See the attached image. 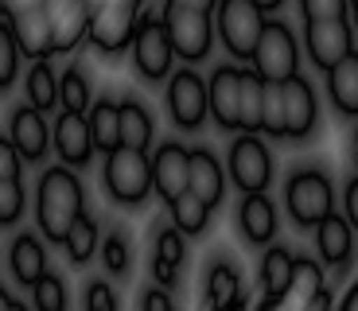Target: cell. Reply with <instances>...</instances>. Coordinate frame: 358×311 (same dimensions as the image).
<instances>
[{
	"label": "cell",
	"instance_id": "obj_2",
	"mask_svg": "<svg viewBox=\"0 0 358 311\" xmlns=\"http://www.w3.org/2000/svg\"><path fill=\"white\" fill-rule=\"evenodd\" d=\"M101 183H106L109 198L121 206H141L144 198L152 195V168H148V156L133 148H113L106 156V168H101Z\"/></svg>",
	"mask_w": 358,
	"mask_h": 311
},
{
	"label": "cell",
	"instance_id": "obj_47",
	"mask_svg": "<svg viewBox=\"0 0 358 311\" xmlns=\"http://www.w3.org/2000/svg\"><path fill=\"white\" fill-rule=\"evenodd\" d=\"M164 4H176V8H199V12H215L218 0H164Z\"/></svg>",
	"mask_w": 358,
	"mask_h": 311
},
{
	"label": "cell",
	"instance_id": "obj_50",
	"mask_svg": "<svg viewBox=\"0 0 358 311\" xmlns=\"http://www.w3.org/2000/svg\"><path fill=\"white\" fill-rule=\"evenodd\" d=\"M253 4H257L261 12H273V8H280V4H285V0H253Z\"/></svg>",
	"mask_w": 358,
	"mask_h": 311
},
{
	"label": "cell",
	"instance_id": "obj_11",
	"mask_svg": "<svg viewBox=\"0 0 358 311\" xmlns=\"http://www.w3.org/2000/svg\"><path fill=\"white\" fill-rule=\"evenodd\" d=\"M39 12H43L47 27H51L55 55H71L86 39V24H90L86 0H43Z\"/></svg>",
	"mask_w": 358,
	"mask_h": 311
},
{
	"label": "cell",
	"instance_id": "obj_27",
	"mask_svg": "<svg viewBox=\"0 0 358 311\" xmlns=\"http://www.w3.org/2000/svg\"><path fill=\"white\" fill-rule=\"evenodd\" d=\"M24 94H27V101H24V106L39 109L43 117L51 113L55 106H59V74L51 71V62H47V59H36L31 66H27Z\"/></svg>",
	"mask_w": 358,
	"mask_h": 311
},
{
	"label": "cell",
	"instance_id": "obj_49",
	"mask_svg": "<svg viewBox=\"0 0 358 311\" xmlns=\"http://www.w3.org/2000/svg\"><path fill=\"white\" fill-rule=\"evenodd\" d=\"M339 311H358V284L350 288L347 296H343V303H339Z\"/></svg>",
	"mask_w": 358,
	"mask_h": 311
},
{
	"label": "cell",
	"instance_id": "obj_12",
	"mask_svg": "<svg viewBox=\"0 0 358 311\" xmlns=\"http://www.w3.org/2000/svg\"><path fill=\"white\" fill-rule=\"evenodd\" d=\"M8 140L24 164H43L47 148H51V124H47V117L39 109L16 106L8 117Z\"/></svg>",
	"mask_w": 358,
	"mask_h": 311
},
{
	"label": "cell",
	"instance_id": "obj_4",
	"mask_svg": "<svg viewBox=\"0 0 358 311\" xmlns=\"http://www.w3.org/2000/svg\"><path fill=\"white\" fill-rule=\"evenodd\" d=\"M250 62H253V74H257L261 82H288V78H296L300 55H296L292 31H288L280 20H265Z\"/></svg>",
	"mask_w": 358,
	"mask_h": 311
},
{
	"label": "cell",
	"instance_id": "obj_19",
	"mask_svg": "<svg viewBox=\"0 0 358 311\" xmlns=\"http://www.w3.org/2000/svg\"><path fill=\"white\" fill-rule=\"evenodd\" d=\"M8 31L12 39H16L20 55H27V59H51L55 47H51V27H47L43 12L31 8V12H20V16H8Z\"/></svg>",
	"mask_w": 358,
	"mask_h": 311
},
{
	"label": "cell",
	"instance_id": "obj_16",
	"mask_svg": "<svg viewBox=\"0 0 358 311\" xmlns=\"http://www.w3.org/2000/svg\"><path fill=\"white\" fill-rule=\"evenodd\" d=\"M280 98H285V136L304 140V136L315 129V117H320L312 82L300 78V74L288 78V82H280Z\"/></svg>",
	"mask_w": 358,
	"mask_h": 311
},
{
	"label": "cell",
	"instance_id": "obj_1",
	"mask_svg": "<svg viewBox=\"0 0 358 311\" xmlns=\"http://www.w3.org/2000/svg\"><path fill=\"white\" fill-rule=\"evenodd\" d=\"M86 210V187L82 179L74 175L71 168L55 164L39 175L36 183V226H39V238L63 245L66 230L74 226V218Z\"/></svg>",
	"mask_w": 358,
	"mask_h": 311
},
{
	"label": "cell",
	"instance_id": "obj_33",
	"mask_svg": "<svg viewBox=\"0 0 358 311\" xmlns=\"http://www.w3.org/2000/svg\"><path fill=\"white\" fill-rule=\"evenodd\" d=\"M168 210H171V230H179V233H203L206 218H210V206H203L191 191L171 198Z\"/></svg>",
	"mask_w": 358,
	"mask_h": 311
},
{
	"label": "cell",
	"instance_id": "obj_6",
	"mask_svg": "<svg viewBox=\"0 0 358 311\" xmlns=\"http://www.w3.org/2000/svg\"><path fill=\"white\" fill-rule=\"evenodd\" d=\"M136 16H141L136 0H117V4H106V8H94L86 24V39L101 55H125L136 31Z\"/></svg>",
	"mask_w": 358,
	"mask_h": 311
},
{
	"label": "cell",
	"instance_id": "obj_29",
	"mask_svg": "<svg viewBox=\"0 0 358 311\" xmlns=\"http://www.w3.org/2000/svg\"><path fill=\"white\" fill-rule=\"evenodd\" d=\"M98 245H101L98 222L82 210L78 218H74V226L66 230V238H63V249H66V257H71V265H90V257L98 253Z\"/></svg>",
	"mask_w": 358,
	"mask_h": 311
},
{
	"label": "cell",
	"instance_id": "obj_23",
	"mask_svg": "<svg viewBox=\"0 0 358 311\" xmlns=\"http://www.w3.org/2000/svg\"><path fill=\"white\" fill-rule=\"evenodd\" d=\"M86 124H90L94 152L109 156L113 148H121V121H117V101L113 98H94V101H90Z\"/></svg>",
	"mask_w": 358,
	"mask_h": 311
},
{
	"label": "cell",
	"instance_id": "obj_20",
	"mask_svg": "<svg viewBox=\"0 0 358 311\" xmlns=\"http://www.w3.org/2000/svg\"><path fill=\"white\" fill-rule=\"evenodd\" d=\"M8 268H12V276H16V284H24V288H31L39 280V276L47 273V249H43V238L39 233H20L16 241H12V249H8Z\"/></svg>",
	"mask_w": 358,
	"mask_h": 311
},
{
	"label": "cell",
	"instance_id": "obj_7",
	"mask_svg": "<svg viewBox=\"0 0 358 311\" xmlns=\"http://www.w3.org/2000/svg\"><path fill=\"white\" fill-rule=\"evenodd\" d=\"M129 51H133V66L141 78L164 82L171 74V59L176 55H171V43H168V31H164L160 16H152V12L136 16V31H133Z\"/></svg>",
	"mask_w": 358,
	"mask_h": 311
},
{
	"label": "cell",
	"instance_id": "obj_55",
	"mask_svg": "<svg viewBox=\"0 0 358 311\" xmlns=\"http://www.w3.org/2000/svg\"><path fill=\"white\" fill-rule=\"evenodd\" d=\"M355 160H358V129H355Z\"/></svg>",
	"mask_w": 358,
	"mask_h": 311
},
{
	"label": "cell",
	"instance_id": "obj_13",
	"mask_svg": "<svg viewBox=\"0 0 358 311\" xmlns=\"http://www.w3.org/2000/svg\"><path fill=\"white\" fill-rule=\"evenodd\" d=\"M51 148L63 168H86L94 160V140H90L86 113H59L51 124Z\"/></svg>",
	"mask_w": 358,
	"mask_h": 311
},
{
	"label": "cell",
	"instance_id": "obj_24",
	"mask_svg": "<svg viewBox=\"0 0 358 311\" xmlns=\"http://www.w3.org/2000/svg\"><path fill=\"white\" fill-rule=\"evenodd\" d=\"M327 94L339 113L358 117V51H350L327 71Z\"/></svg>",
	"mask_w": 358,
	"mask_h": 311
},
{
	"label": "cell",
	"instance_id": "obj_39",
	"mask_svg": "<svg viewBox=\"0 0 358 311\" xmlns=\"http://www.w3.org/2000/svg\"><path fill=\"white\" fill-rule=\"evenodd\" d=\"M183 253H187V249H183V233H179V230H160V233H156V249H152L156 261L179 268V265H183Z\"/></svg>",
	"mask_w": 358,
	"mask_h": 311
},
{
	"label": "cell",
	"instance_id": "obj_15",
	"mask_svg": "<svg viewBox=\"0 0 358 311\" xmlns=\"http://www.w3.org/2000/svg\"><path fill=\"white\" fill-rule=\"evenodd\" d=\"M187 152L191 148H183V144L164 140L156 148V156L148 160V168H152V191L164 203H171L176 195L187 191Z\"/></svg>",
	"mask_w": 358,
	"mask_h": 311
},
{
	"label": "cell",
	"instance_id": "obj_40",
	"mask_svg": "<svg viewBox=\"0 0 358 311\" xmlns=\"http://www.w3.org/2000/svg\"><path fill=\"white\" fill-rule=\"evenodd\" d=\"M82 308L86 311H117V292L109 280H90L82 292Z\"/></svg>",
	"mask_w": 358,
	"mask_h": 311
},
{
	"label": "cell",
	"instance_id": "obj_48",
	"mask_svg": "<svg viewBox=\"0 0 358 311\" xmlns=\"http://www.w3.org/2000/svg\"><path fill=\"white\" fill-rule=\"evenodd\" d=\"M304 311H331V296H327V292H320V296H315V300L308 303Z\"/></svg>",
	"mask_w": 358,
	"mask_h": 311
},
{
	"label": "cell",
	"instance_id": "obj_5",
	"mask_svg": "<svg viewBox=\"0 0 358 311\" xmlns=\"http://www.w3.org/2000/svg\"><path fill=\"white\" fill-rule=\"evenodd\" d=\"M285 206L300 226H320L327 214L335 210V191H331V179L323 171L308 168V171H296L285 187Z\"/></svg>",
	"mask_w": 358,
	"mask_h": 311
},
{
	"label": "cell",
	"instance_id": "obj_10",
	"mask_svg": "<svg viewBox=\"0 0 358 311\" xmlns=\"http://www.w3.org/2000/svg\"><path fill=\"white\" fill-rule=\"evenodd\" d=\"M230 175H234V183L242 187V195L265 191L268 179H273V156H268L265 140H257L253 133L238 136L230 148Z\"/></svg>",
	"mask_w": 358,
	"mask_h": 311
},
{
	"label": "cell",
	"instance_id": "obj_53",
	"mask_svg": "<svg viewBox=\"0 0 358 311\" xmlns=\"http://www.w3.org/2000/svg\"><path fill=\"white\" fill-rule=\"evenodd\" d=\"M8 311H31V308H27V303H20V300H12V308Z\"/></svg>",
	"mask_w": 358,
	"mask_h": 311
},
{
	"label": "cell",
	"instance_id": "obj_17",
	"mask_svg": "<svg viewBox=\"0 0 358 311\" xmlns=\"http://www.w3.org/2000/svg\"><path fill=\"white\" fill-rule=\"evenodd\" d=\"M238 66H218L206 82V117H215L218 129H238Z\"/></svg>",
	"mask_w": 358,
	"mask_h": 311
},
{
	"label": "cell",
	"instance_id": "obj_37",
	"mask_svg": "<svg viewBox=\"0 0 358 311\" xmlns=\"http://www.w3.org/2000/svg\"><path fill=\"white\" fill-rule=\"evenodd\" d=\"M27 191L20 179H0V226H16L24 218Z\"/></svg>",
	"mask_w": 358,
	"mask_h": 311
},
{
	"label": "cell",
	"instance_id": "obj_28",
	"mask_svg": "<svg viewBox=\"0 0 358 311\" xmlns=\"http://www.w3.org/2000/svg\"><path fill=\"white\" fill-rule=\"evenodd\" d=\"M320 292H323V268L315 265V261H308V257H296L292 261V280H288V288H285L280 300H285L288 308L304 311Z\"/></svg>",
	"mask_w": 358,
	"mask_h": 311
},
{
	"label": "cell",
	"instance_id": "obj_42",
	"mask_svg": "<svg viewBox=\"0 0 358 311\" xmlns=\"http://www.w3.org/2000/svg\"><path fill=\"white\" fill-rule=\"evenodd\" d=\"M24 171V160H20V152L12 148L8 136H0V179H20Z\"/></svg>",
	"mask_w": 358,
	"mask_h": 311
},
{
	"label": "cell",
	"instance_id": "obj_30",
	"mask_svg": "<svg viewBox=\"0 0 358 311\" xmlns=\"http://www.w3.org/2000/svg\"><path fill=\"white\" fill-rule=\"evenodd\" d=\"M90 101H94L90 74L82 71L78 62H71V66L59 74V106H63V113H86Z\"/></svg>",
	"mask_w": 358,
	"mask_h": 311
},
{
	"label": "cell",
	"instance_id": "obj_32",
	"mask_svg": "<svg viewBox=\"0 0 358 311\" xmlns=\"http://www.w3.org/2000/svg\"><path fill=\"white\" fill-rule=\"evenodd\" d=\"M261 94H265V82L253 71H242V82H238V129H245V133L261 129Z\"/></svg>",
	"mask_w": 358,
	"mask_h": 311
},
{
	"label": "cell",
	"instance_id": "obj_44",
	"mask_svg": "<svg viewBox=\"0 0 358 311\" xmlns=\"http://www.w3.org/2000/svg\"><path fill=\"white\" fill-rule=\"evenodd\" d=\"M343 206H347V214H343L347 226H350V230H358V179H350V183H347V191H343Z\"/></svg>",
	"mask_w": 358,
	"mask_h": 311
},
{
	"label": "cell",
	"instance_id": "obj_35",
	"mask_svg": "<svg viewBox=\"0 0 358 311\" xmlns=\"http://www.w3.org/2000/svg\"><path fill=\"white\" fill-rule=\"evenodd\" d=\"M261 133L285 136V98H280V82H265V94H261Z\"/></svg>",
	"mask_w": 358,
	"mask_h": 311
},
{
	"label": "cell",
	"instance_id": "obj_26",
	"mask_svg": "<svg viewBox=\"0 0 358 311\" xmlns=\"http://www.w3.org/2000/svg\"><path fill=\"white\" fill-rule=\"evenodd\" d=\"M206 311H242V280L226 261H218L206 276Z\"/></svg>",
	"mask_w": 358,
	"mask_h": 311
},
{
	"label": "cell",
	"instance_id": "obj_54",
	"mask_svg": "<svg viewBox=\"0 0 358 311\" xmlns=\"http://www.w3.org/2000/svg\"><path fill=\"white\" fill-rule=\"evenodd\" d=\"M347 4H350V8H355V24H358V0H347Z\"/></svg>",
	"mask_w": 358,
	"mask_h": 311
},
{
	"label": "cell",
	"instance_id": "obj_25",
	"mask_svg": "<svg viewBox=\"0 0 358 311\" xmlns=\"http://www.w3.org/2000/svg\"><path fill=\"white\" fill-rule=\"evenodd\" d=\"M315 245H320V253H323V261L327 265H347L350 261V253H355V238H350V226H347V218H339V214H327L320 226H315Z\"/></svg>",
	"mask_w": 358,
	"mask_h": 311
},
{
	"label": "cell",
	"instance_id": "obj_3",
	"mask_svg": "<svg viewBox=\"0 0 358 311\" xmlns=\"http://www.w3.org/2000/svg\"><path fill=\"white\" fill-rule=\"evenodd\" d=\"M160 24L168 31L171 55H179L183 62H203L210 55L215 43V27H210V12L199 8H176V4H164Z\"/></svg>",
	"mask_w": 358,
	"mask_h": 311
},
{
	"label": "cell",
	"instance_id": "obj_8",
	"mask_svg": "<svg viewBox=\"0 0 358 311\" xmlns=\"http://www.w3.org/2000/svg\"><path fill=\"white\" fill-rule=\"evenodd\" d=\"M215 12H218V36H222L226 51L234 59H250L261 27H265V12L253 0H218Z\"/></svg>",
	"mask_w": 358,
	"mask_h": 311
},
{
	"label": "cell",
	"instance_id": "obj_45",
	"mask_svg": "<svg viewBox=\"0 0 358 311\" xmlns=\"http://www.w3.org/2000/svg\"><path fill=\"white\" fill-rule=\"evenodd\" d=\"M152 276L160 280V288H171L176 284V276H179V268H171V265H164V261L152 257Z\"/></svg>",
	"mask_w": 358,
	"mask_h": 311
},
{
	"label": "cell",
	"instance_id": "obj_57",
	"mask_svg": "<svg viewBox=\"0 0 358 311\" xmlns=\"http://www.w3.org/2000/svg\"><path fill=\"white\" fill-rule=\"evenodd\" d=\"M136 4H144V0H136Z\"/></svg>",
	"mask_w": 358,
	"mask_h": 311
},
{
	"label": "cell",
	"instance_id": "obj_14",
	"mask_svg": "<svg viewBox=\"0 0 358 311\" xmlns=\"http://www.w3.org/2000/svg\"><path fill=\"white\" fill-rule=\"evenodd\" d=\"M304 39H308V55H312V62L320 71H331L335 62L355 51L347 20H308Z\"/></svg>",
	"mask_w": 358,
	"mask_h": 311
},
{
	"label": "cell",
	"instance_id": "obj_46",
	"mask_svg": "<svg viewBox=\"0 0 358 311\" xmlns=\"http://www.w3.org/2000/svg\"><path fill=\"white\" fill-rule=\"evenodd\" d=\"M43 0H4V16H20V12H31L39 8Z\"/></svg>",
	"mask_w": 358,
	"mask_h": 311
},
{
	"label": "cell",
	"instance_id": "obj_31",
	"mask_svg": "<svg viewBox=\"0 0 358 311\" xmlns=\"http://www.w3.org/2000/svg\"><path fill=\"white\" fill-rule=\"evenodd\" d=\"M292 261L296 257L280 245H273L265 253V261H261V280H265V300L268 303H277L280 296H285L288 280H292Z\"/></svg>",
	"mask_w": 358,
	"mask_h": 311
},
{
	"label": "cell",
	"instance_id": "obj_9",
	"mask_svg": "<svg viewBox=\"0 0 358 311\" xmlns=\"http://www.w3.org/2000/svg\"><path fill=\"white\" fill-rule=\"evenodd\" d=\"M168 113H171V121H176L179 129H187V133L203 129V121H206V82L199 78V71L183 66V71H176L168 78Z\"/></svg>",
	"mask_w": 358,
	"mask_h": 311
},
{
	"label": "cell",
	"instance_id": "obj_56",
	"mask_svg": "<svg viewBox=\"0 0 358 311\" xmlns=\"http://www.w3.org/2000/svg\"><path fill=\"white\" fill-rule=\"evenodd\" d=\"M0 20H4V0H0Z\"/></svg>",
	"mask_w": 358,
	"mask_h": 311
},
{
	"label": "cell",
	"instance_id": "obj_41",
	"mask_svg": "<svg viewBox=\"0 0 358 311\" xmlns=\"http://www.w3.org/2000/svg\"><path fill=\"white\" fill-rule=\"evenodd\" d=\"M300 12L308 20H347V0H300Z\"/></svg>",
	"mask_w": 358,
	"mask_h": 311
},
{
	"label": "cell",
	"instance_id": "obj_52",
	"mask_svg": "<svg viewBox=\"0 0 358 311\" xmlns=\"http://www.w3.org/2000/svg\"><path fill=\"white\" fill-rule=\"evenodd\" d=\"M106 4H117V0H86L90 12H94V8H106Z\"/></svg>",
	"mask_w": 358,
	"mask_h": 311
},
{
	"label": "cell",
	"instance_id": "obj_43",
	"mask_svg": "<svg viewBox=\"0 0 358 311\" xmlns=\"http://www.w3.org/2000/svg\"><path fill=\"white\" fill-rule=\"evenodd\" d=\"M141 311H176V303H171L168 288H148L141 296Z\"/></svg>",
	"mask_w": 358,
	"mask_h": 311
},
{
	"label": "cell",
	"instance_id": "obj_34",
	"mask_svg": "<svg viewBox=\"0 0 358 311\" xmlns=\"http://www.w3.org/2000/svg\"><path fill=\"white\" fill-rule=\"evenodd\" d=\"M71 308V292H66V280L59 273L47 268L31 284V311H66Z\"/></svg>",
	"mask_w": 358,
	"mask_h": 311
},
{
	"label": "cell",
	"instance_id": "obj_38",
	"mask_svg": "<svg viewBox=\"0 0 358 311\" xmlns=\"http://www.w3.org/2000/svg\"><path fill=\"white\" fill-rule=\"evenodd\" d=\"M20 47H16V39H12V31H8V20H0V94L16 82V74H20Z\"/></svg>",
	"mask_w": 358,
	"mask_h": 311
},
{
	"label": "cell",
	"instance_id": "obj_36",
	"mask_svg": "<svg viewBox=\"0 0 358 311\" xmlns=\"http://www.w3.org/2000/svg\"><path fill=\"white\" fill-rule=\"evenodd\" d=\"M98 253H101V265H106L109 276H125L129 265H133V249H129V238L121 230L109 233V238L98 245Z\"/></svg>",
	"mask_w": 358,
	"mask_h": 311
},
{
	"label": "cell",
	"instance_id": "obj_21",
	"mask_svg": "<svg viewBox=\"0 0 358 311\" xmlns=\"http://www.w3.org/2000/svg\"><path fill=\"white\" fill-rule=\"evenodd\" d=\"M238 226H242L245 241H253V245H268V241H273V233H277V206L265 198V191H257V195H242Z\"/></svg>",
	"mask_w": 358,
	"mask_h": 311
},
{
	"label": "cell",
	"instance_id": "obj_18",
	"mask_svg": "<svg viewBox=\"0 0 358 311\" xmlns=\"http://www.w3.org/2000/svg\"><path fill=\"white\" fill-rule=\"evenodd\" d=\"M187 191L199 198L203 206H218L222 203V164L215 160L210 148H191L187 152Z\"/></svg>",
	"mask_w": 358,
	"mask_h": 311
},
{
	"label": "cell",
	"instance_id": "obj_51",
	"mask_svg": "<svg viewBox=\"0 0 358 311\" xmlns=\"http://www.w3.org/2000/svg\"><path fill=\"white\" fill-rule=\"evenodd\" d=\"M8 308H12V292L0 284V311H8Z\"/></svg>",
	"mask_w": 358,
	"mask_h": 311
},
{
	"label": "cell",
	"instance_id": "obj_22",
	"mask_svg": "<svg viewBox=\"0 0 358 311\" xmlns=\"http://www.w3.org/2000/svg\"><path fill=\"white\" fill-rule=\"evenodd\" d=\"M117 121H121V148L148 152V144H152V136H156V121L141 101L136 98L117 101Z\"/></svg>",
	"mask_w": 358,
	"mask_h": 311
}]
</instances>
